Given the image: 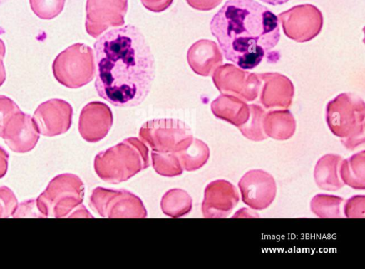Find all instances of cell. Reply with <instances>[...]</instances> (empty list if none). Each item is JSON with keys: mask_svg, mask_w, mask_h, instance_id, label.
<instances>
[{"mask_svg": "<svg viewBox=\"0 0 365 269\" xmlns=\"http://www.w3.org/2000/svg\"><path fill=\"white\" fill-rule=\"evenodd\" d=\"M6 70L3 63V59L0 58V87L4 84L6 80Z\"/></svg>", "mask_w": 365, "mask_h": 269, "instance_id": "4316f807", "label": "cell"}, {"mask_svg": "<svg viewBox=\"0 0 365 269\" xmlns=\"http://www.w3.org/2000/svg\"><path fill=\"white\" fill-rule=\"evenodd\" d=\"M73 108L62 99L53 98L40 104L33 120L39 134L54 137L65 133L71 125Z\"/></svg>", "mask_w": 365, "mask_h": 269, "instance_id": "ba28073f", "label": "cell"}, {"mask_svg": "<svg viewBox=\"0 0 365 269\" xmlns=\"http://www.w3.org/2000/svg\"><path fill=\"white\" fill-rule=\"evenodd\" d=\"M262 112L256 110L252 116L251 122L246 126L240 127V130L245 137L253 140L261 141L266 138L261 127Z\"/></svg>", "mask_w": 365, "mask_h": 269, "instance_id": "ffe728a7", "label": "cell"}, {"mask_svg": "<svg viewBox=\"0 0 365 269\" xmlns=\"http://www.w3.org/2000/svg\"><path fill=\"white\" fill-rule=\"evenodd\" d=\"M342 157L339 154H327L317 162L314 171V181L319 188L334 191L344 186L339 176V167Z\"/></svg>", "mask_w": 365, "mask_h": 269, "instance_id": "4fadbf2b", "label": "cell"}, {"mask_svg": "<svg viewBox=\"0 0 365 269\" xmlns=\"http://www.w3.org/2000/svg\"><path fill=\"white\" fill-rule=\"evenodd\" d=\"M14 218H43L39 212L36 199H31L18 204L13 215Z\"/></svg>", "mask_w": 365, "mask_h": 269, "instance_id": "603a6c76", "label": "cell"}, {"mask_svg": "<svg viewBox=\"0 0 365 269\" xmlns=\"http://www.w3.org/2000/svg\"><path fill=\"white\" fill-rule=\"evenodd\" d=\"M113 123V115L105 103L94 101L88 102L81 112L78 130L87 141L93 142L102 139L108 132Z\"/></svg>", "mask_w": 365, "mask_h": 269, "instance_id": "30bf717a", "label": "cell"}, {"mask_svg": "<svg viewBox=\"0 0 365 269\" xmlns=\"http://www.w3.org/2000/svg\"><path fill=\"white\" fill-rule=\"evenodd\" d=\"M326 120L330 130L342 138L346 149H354L363 144L364 105V102H351L339 95L327 106Z\"/></svg>", "mask_w": 365, "mask_h": 269, "instance_id": "3957f363", "label": "cell"}, {"mask_svg": "<svg viewBox=\"0 0 365 269\" xmlns=\"http://www.w3.org/2000/svg\"><path fill=\"white\" fill-rule=\"evenodd\" d=\"M262 2L272 5V6H279L282 5L290 0H260Z\"/></svg>", "mask_w": 365, "mask_h": 269, "instance_id": "f1b7e54d", "label": "cell"}, {"mask_svg": "<svg viewBox=\"0 0 365 269\" xmlns=\"http://www.w3.org/2000/svg\"><path fill=\"white\" fill-rule=\"evenodd\" d=\"M18 206L17 199L14 192L7 186L0 187V218L13 216Z\"/></svg>", "mask_w": 365, "mask_h": 269, "instance_id": "d6986e66", "label": "cell"}, {"mask_svg": "<svg viewBox=\"0 0 365 269\" xmlns=\"http://www.w3.org/2000/svg\"><path fill=\"white\" fill-rule=\"evenodd\" d=\"M226 60L242 70L258 66L279 41V19L255 0H227L210 23Z\"/></svg>", "mask_w": 365, "mask_h": 269, "instance_id": "7a4b0ae2", "label": "cell"}, {"mask_svg": "<svg viewBox=\"0 0 365 269\" xmlns=\"http://www.w3.org/2000/svg\"><path fill=\"white\" fill-rule=\"evenodd\" d=\"M56 80L69 88L86 85L96 75L93 49L81 43H74L61 51L52 64Z\"/></svg>", "mask_w": 365, "mask_h": 269, "instance_id": "277c9868", "label": "cell"}, {"mask_svg": "<svg viewBox=\"0 0 365 269\" xmlns=\"http://www.w3.org/2000/svg\"><path fill=\"white\" fill-rule=\"evenodd\" d=\"M7 0H0V5L5 3Z\"/></svg>", "mask_w": 365, "mask_h": 269, "instance_id": "f546056e", "label": "cell"}, {"mask_svg": "<svg viewBox=\"0 0 365 269\" xmlns=\"http://www.w3.org/2000/svg\"><path fill=\"white\" fill-rule=\"evenodd\" d=\"M344 212L346 218H364L365 196L364 195H356L349 199L344 205Z\"/></svg>", "mask_w": 365, "mask_h": 269, "instance_id": "44dd1931", "label": "cell"}, {"mask_svg": "<svg viewBox=\"0 0 365 269\" xmlns=\"http://www.w3.org/2000/svg\"><path fill=\"white\" fill-rule=\"evenodd\" d=\"M212 111L214 115L235 126H241L248 119L245 107L239 104L231 105L223 97H218L212 102Z\"/></svg>", "mask_w": 365, "mask_h": 269, "instance_id": "2e32d148", "label": "cell"}, {"mask_svg": "<svg viewBox=\"0 0 365 269\" xmlns=\"http://www.w3.org/2000/svg\"><path fill=\"white\" fill-rule=\"evenodd\" d=\"M5 33L4 30L0 26V35ZM6 53V47L4 41L0 38V58L2 59L4 58Z\"/></svg>", "mask_w": 365, "mask_h": 269, "instance_id": "83f0119b", "label": "cell"}, {"mask_svg": "<svg viewBox=\"0 0 365 269\" xmlns=\"http://www.w3.org/2000/svg\"><path fill=\"white\" fill-rule=\"evenodd\" d=\"M1 137L13 152L26 153L36 145L39 132L33 118L20 110L6 122Z\"/></svg>", "mask_w": 365, "mask_h": 269, "instance_id": "9c48e42d", "label": "cell"}, {"mask_svg": "<svg viewBox=\"0 0 365 269\" xmlns=\"http://www.w3.org/2000/svg\"><path fill=\"white\" fill-rule=\"evenodd\" d=\"M143 6L153 12H162L168 9L173 0H140Z\"/></svg>", "mask_w": 365, "mask_h": 269, "instance_id": "cb8c5ba5", "label": "cell"}, {"mask_svg": "<svg viewBox=\"0 0 365 269\" xmlns=\"http://www.w3.org/2000/svg\"><path fill=\"white\" fill-rule=\"evenodd\" d=\"M66 0H29L33 12L40 19H51L63 9Z\"/></svg>", "mask_w": 365, "mask_h": 269, "instance_id": "ac0fdd59", "label": "cell"}, {"mask_svg": "<svg viewBox=\"0 0 365 269\" xmlns=\"http://www.w3.org/2000/svg\"><path fill=\"white\" fill-rule=\"evenodd\" d=\"M78 179L68 174L55 176L36 199V206L43 218L65 217L78 202Z\"/></svg>", "mask_w": 365, "mask_h": 269, "instance_id": "5b68a950", "label": "cell"}, {"mask_svg": "<svg viewBox=\"0 0 365 269\" xmlns=\"http://www.w3.org/2000/svg\"><path fill=\"white\" fill-rule=\"evenodd\" d=\"M96 90L101 98L120 107L140 105L155 75L154 56L140 29L131 24L111 29L93 44Z\"/></svg>", "mask_w": 365, "mask_h": 269, "instance_id": "6da1fadb", "label": "cell"}, {"mask_svg": "<svg viewBox=\"0 0 365 269\" xmlns=\"http://www.w3.org/2000/svg\"><path fill=\"white\" fill-rule=\"evenodd\" d=\"M128 7V0H87L85 28L97 38L109 27L121 26Z\"/></svg>", "mask_w": 365, "mask_h": 269, "instance_id": "8992f818", "label": "cell"}, {"mask_svg": "<svg viewBox=\"0 0 365 269\" xmlns=\"http://www.w3.org/2000/svg\"><path fill=\"white\" fill-rule=\"evenodd\" d=\"M239 201L235 186L225 180L210 183L205 191L203 211L206 217L225 218Z\"/></svg>", "mask_w": 365, "mask_h": 269, "instance_id": "8fae6325", "label": "cell"}, {"mask_svg": "<svg viewBox=\"0 0 365 269\" xmlns=\"http://www.w3.org/2000/svg\"><path fill=\"white\" fill-rule=\"evenodd\" d=\"M344 199L326 194L315 195L310 203L312 212L321 218H341L340 206Z\"/></svg>", "mask_w": 365, "mask_h": 269, "instance_id": "e0dca14e", "label": "cell"}, {"mask_svg": "<svg viewBox=\"0 0 365 269\" xmlns=\"http://www.w3.org/2000/svg\"><path fill=\"white\" fill-rule=\"evenodd\" d=\"M192 8L199 11H209L215 8L222 0H186Z\"/></svg>", "mask_w": 365, "mask_h": 269, "instance_id": "d4e9b609", "label": "cell"}, {"mask_svg": "<svg viewBox=\"0 0 365 269\" xmlns=\"http://www.w3.org/2000/svg\"><path fill=\"white\" fill-rule=\"evenodd\" d=\"M8 152L0 146V179L4 177L8 169Z\"/></svg>", "mask_w": 365, "mask_h": 269, "instance_id": "484cf974", "label": "cell"}, {"mask_svg": "<svg viewBox=\"0 0 365 269\" xmlns=\"http://www.w3.org/2000/svg\"><path fill=\"white\" fill-rule=\"evenodd\" d=\"M265 133L270 137L284 140L290 138L295 130V122L288 111L269 113L264 120Z\"/></svg>", "mask_w": 365, "mask_h": 269, "instance_id": "9a60e30c", "label": "cell"}, {"mask_svg": "<svg viewBox=\"0 0 365 269\" xmlns=\"http://www.w3.org/2000/svg\"><path fill=\"white\" fill-rule=\"evenodd\" d=\"M21 110L17 104L7 96L0 95V137L9 120Z\"/></svg>", "mask_w": 365, "mask_h": 269, "instance_id": "7402d4cb", "label": "cell"}, {"mask_svg": "<svg viewBox=\"0 0 365 269\" xmlns=\"http://www.w3.org/2000/svg\"><path fill=\"white\" fill-rule=\"evenodd\" d=\"M242 201L251 209L260 211L273 202L277 186L273 176L262 169L246 172L238 182Z\"/></svg>", "mask_w": 365, "mask_h": 269, "instance_id": "52a82bcc", "label": "cell"}, {"mask_svg": "<svg viewBox=\"0 0 365 269\" xmlns=\"http://www.w3.org/2000/svg\"><path fill=\"white\" fill-rule=\"evenodd\" d=\"M339 176L344 184L355 189H365V152L363 150L349 159L341 160Z\"/></svg>", "mask_w": 365, "mask_h": 269, "instance_id": "5bb4252c", "label": "cell"}, {"mask_svg": "<svg viewBox=\"0 0 365 269\" xmlns=\"http://www.w3.org/2000/svg\"><path fill=\"white\" fill-rule=\"evenodd\" d=\"M187 60L191 69L202 76L210 75L222 61L217 44L207 39L195 42L187 51Z\"/></svg>", "mask_w": 365, "mask_h": 269, "instance_id": "7c38bea8", "label": "cell"}]
</instances>
